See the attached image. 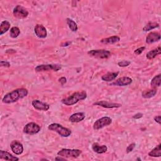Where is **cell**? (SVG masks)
<instances>
[{"label":"cell","instance_id":"6da1fadb","mask_svg":"<svg viewBox=\"0 0 161 161\" xmlns=\"http://www.w3.org/2000/svg\"><path fill=\"white\" fill-rule=\"evenodd\" d=\"M28 93V91L25 88L17 89L5 94L2 99V101L5 104L13 103L26 97Z\"/></svg>","mask_w":161,"mask_h":161},{"label":"cell","instance_id":"7a4b0ae2","mask_svg":"<svg viewBox=\"0 0 161 161\" xmlns=\"http://www.w3.org/2000/svg\"><path fill=\"white\" fill-rule=\"evenodd\" d=\"M87 98V93L85 91L76 92L69 96V97L62 100V103L66 106H72L79 102L84 100Z\"/></svg>","mask_w":161,"mask_h":161},{"label":"cell","instance_id":"3957f363","mask_svg":"<svg viewBox=\"0 0 161 161\" xmlns=\"http://www.w3.org/2000/svg\"><path fill=\"white\" fill-rule=\"evenodd\" d=\"M48 129L58 133L62 137H68L72 134L71 130L69 128L64 127L58 123H52L49 125L48 126Z\"/></svg>","mask_w":161,"mask_h":161},{"label":"cell","instance_id":"277c9868","mask_svg":"<svg viewBox=\"0 0 161 161\" xmlns=\"http://www.w3.org/2000/svg\"><path fill=\"white\" fill-rule=\"evenodd\" d=\"M81 153V151L79 149H62L57 152V155L64 158H77Z\"/></svg>","mask_w":161,"mask_h":161},{"label":"cell","instance_id":"5b68a950","mask_svg":"<svg viewBox=\"0 0 161 161\" xmlns=\"http://www.w3.org/2000/svg\"><path fill=\"white\" fill-rule=\"evenodd\" d=\"M41 130V127L38 124L30 122L27 123L23 128V133L28 135H35Z\"/></svg>","mask_w":161,"mask_h":161},{"label":"cell","instance_id":"8992f818","mask_svg":"<svg viewBox=\"0 0 161 161\" xmlns=\"http://www.w3.org/2000/svg\"><path fill=\"white\" fill-rule=\"evenodd\" d=\"M88 55L97 59H108L111 56V52L106 50H91L88 52Z\"/></svg>","mask_w":161,"mask_h":161},{"label":"cell","instance_id":"52a82bcc","mask_svg":"<svg viewBox=\"0 0 161 161\" xmlns=\"http://www.w3.org/2000/svg\"><path fill=\"white\" fill-rule=\"evenodd\" d=\"M61 69V66L59 64H42V65L37 66L35 70L37 72H43V71H58Z\"/></svg>","mask_w":161,"mask_h":161},{"label":"cell","instance_id":"ba28073f","mask_svg":"<svg viewBox=\"0 0 161 161\" xmlns=\"http://www.w3.org/2000/svg\"><path fill=\"white\" fill-rule=\"evenodd\" d=\"M112 122V120L111 118L108 117H105L100 119H98L96 120L94 125H93V128L95 130H98L103 128L105 126L109 125Z\"/></svg>","mask_w":161,"mask_h":161},{"label":"cell","instance_id":"9c48e42d","mask_svg":"<svg viewBox=\"0 0 161 161\" xmlns=\"http://www.w3.org/2000/svg\"><path fill=\"white\" fill-rule=\"evenodd\" d=\"M13 14L14 17L16 18L19 19H23L28 17V12L23 6L20 5H17L13 9Z\"/></svg>","mask_w":161,"mask_h":161},{"label":"cell","instance_id":"30bf717a","mask_svg":"<svg viewBox=\"0 0 161 161\" xmlns=\"http://www.w3.org/2000/svg\"><path fill=\"white\" fill-rule=\"evenodd\" d=\"M11 151L16 155H20L23 152V145L17 140H13L10 143Z\"/></svg>","mask_w":161,"mask_h":161},{"label":"cell","instance_id":"8fae6325","mask_svg":"<svg viewBox=\"0 0 161 161\" xmlns=\"http://www.w3.org/2000/svg\"><path fill=\"white\" fill-rule=\"evenodd\" d=\"M132 79L128 77H122L118 79L115 82L112 83L110 85L118 86H126L132 83Z\"/></svg>","mask_w":161,"mask_h":161},{"label":"cell","instance_id":"7c38bea8","mask_svg":"<svg viewBox=\"0 0 161 161\" xmlns=\"http://www.w3.org/2000/svg\"><path fill=\"white\" fill-rule=\"evenodd\" d=\"M31 105L35 109L40 111H46L47 110H49L50 108V106L49 105L43 103L38 100H34V101H32Z\"/></svg>","mask_w":161,"mask_h":161},{"label":"cell","instance_id":"4fadbf2b","mask_svg":"<svg viewBox=\"0 0 161 161\" xmlns=\"http://www.w3.org/2000/svg\"><path fill=\"white\" fill-rule=\"evenodd\" d=\"M34 31L35 35L40 39H45L47 37V30L42 25L37 24L34 28Z\"/></svg>","mask_w":161,"mask_h":161},{"label":"cell","instance_id":"5bb4252c","mask_svg":"<svg viewBox=\"0 0 161 161\" xmlns=\"http://www.w3.org/2000/svg\"><path fill=\"white\" fill-rule=\"evenodd\" d=\"M93 105L100 106L106 108H117L122 106L121 104L115 103H109L105 101H99L93 103Z\"/></svg>","mask_w":161,"mask_h":161},{"label":"cell","instance_id":"9a60e30c","mask_svg":"<svg viewBox=\"0 0 161 161\" xmlns=\"http://www.w3.org/2000/svg\"><path fill=\"white\" fill-rule=\"evenodd\" d=\"M160 40V35L158 32L152 31L148 34L146 38V42L149 44L155 43Z\"/></svg>","mask_w":161,"mask_h":161},{"label":"cell","instance_id":"2e32d148","mask_svg":"<svg viewBox=\"0 0 161 161\" xmlns=\"http://www.w3.org/2000/svg\"><path fill=\"white\" fill-rule=\"evenodd\" d=\"M85 118V115L83 113H76L72 114L69 118V121L72 123H78L83 121Z\"/></svg>","mask_w":161,"mask_h":161},{"label":"cell","instance_id":"e0dca14e","mask_svg":"<svg viewBox=\"0 0 161 161\" xmlns=\"http://www.w3.org/2000/svg\"><path fill=\"white\" fill-rule=\"evenodd\" d=\"M0 158L5 160H10V161H18L19 159L17 157L12 155L8 152L4 151H0Z\"/></svg>","mask_w":161,"mask_h":161},{"label":"cell","instance_id":"ac0fdd59","mask_svg":"<svg viewBox=\"0 0 161 161\" xmlns=\"http://www.w3.org/2000/svg\"><path fill=\"white\" fill-rule=\"evenodd\" d=\"M119 72H108L101 77V79L104 81L106 82H111L112 80H114L116 79V77L118 76Z\"/></svg>","mask_w":161,"mask_h":161},{"label":"cell","instance_id":"d6986e66","mask_svg":"<svg viewBox=\"0 0 161 161\" xmlns=\"http://www.w3.org/2000/svg\"><path fill=\"white\" fill-rule=\"evenodd\" d=\"M92 149L96 153L103 154L107 151L108 148L106 146H100V145H98V143H94L92 146Z\"/></svg>","mask_w":161,"mask_h":161},{"label":"cell","instance_id":"ffe728a7","mask_svg":"<svg viewBox=\"0 0 161 161\" xmlns=\"http://www.w3.org/2000/svg\"><path fill=\"white\" fill-rule=\"evenodd\" d=\"M120 40V38L119 37L112 36V37L101 40V42L104 44H114V43L118 42Z\"/></svg>","mask_w":161,"mask_h":161},{"label":"cell","instance_id":"44dd1931","mask_svg":"<svg viewBox=\"0 0 161 161\" xmlns=\"http://www.w3.org/2000/svg\"><path fill=\"white\" fill-rule=\"evenodd\" d=\"M161 54V49H160V47H157L156 49L149 51L147 54V59L149 60H151L154 59L155 57H156L157 56L160 55Z\"/></svg>","mask_w":161,"mask_h":161},{"label":"cell","instance_id":"7402d4cb","mask_svg":"<svg viewBox=\"0 0 161 161\" xmlns=\"http://www.w3.org/2000/svg\"><path fill=\"white\" fill-rule=\"evenodd\" d=\"M157 94V89H149L146 90L142 92V96L143 98H151L154 97V96Z\"/></svg>","mask_w":161,"mask_h":161},{"label":"cell","instance_id":"603a6c76","mask_svg":"<svg viewBox=\"0 0 161 161\" xmlns=\"http://www.w3.org/2000/svg\"><path fill=\"white\" fill-rule=\"evenodd\" d=\"M149 155L153 157H159L161 156V144H159L156 147L149 152Z\"/></svg>","mask_w":161,"mask_h":161},{"label":"cell","instance_id":"cb8c5ba5","mask_svg":"<svg viewBox=\"0 0 161 161\" xmlns=\"http://www.w3.org/2000/svg\"><path fill=\"white\" fill-rule=\"evenodd\" d=\"M10 23L8 21H3L2 22L1 25H0V35H2L5 33L9 30L10 28Z\"/></svg>","mask_w":161,"mask_h":161},{"label":"cell","instance_id":"d4e9b609","mask_svg":"<svg viewBox=\"0 0 161 161\" xmlns=\"http://www.w3.org/2000/svg\"><path fill=\"white\" fill-rule=\"evenodd\" d=\"M161 84V75L159 74L157 76H155L151 80V86L154 88H156L157 87H159Z\"/></svg>","mask_w":161,"mask_h":161},{"label":"cell","instance_id":"484cf974","mask_svg":"<svg viewBox=\"0 0 161 161\" xmlns=\"http://www.w3.org/2000/svg\"><path fill=\"white\" fill-rule=\"evenodd\" d=\"M20 34V30L17 27H13L10 29V37L13 39H15L19 37V35Z\"/></svg>","mask_w":161,"mask_h":161},{"label":"cell","instance_id":"4316f807","mask_svg":"<svg viewBox=\"0 0 161 161\" xmlns=\"http://www.w3.org/2000/svg\"><path fill=\"white\" fill-rule=\"evenodd\" d=\"M158 27H159V24L158 23L149 22L143 28V30L144 31H150L151 30L155 29Z\"/></svg>","mask_w":161,"mask_h":161},{"label":"cell","instance_id":"83f0119b","mask_svg":"<svg viewBox=\"0 0 161 161\" xmlns=\"http://www.w3.org/2000/svg\"><path fill=\"white\" fill-rule=\"evenodd\" d=\"M66 22H67V24H68L69 28L71 29V31H76L78 30L77 25L74 21H73L72 20H71L70 19H67Z\"/></svg>","mask_w":161,"mask_h":161},{"label":"cell","instance_id":"f1b7e54d","mask_svg":"<svg viewBox=\"0 0 161 161\" xmlns=\"http://www.w3.org/2000/svg\"><path fill=\"white\" fill-rule=\"evenodd\" d=\"M130 64V62L128 61V60H122V61H120L118 63V65L120 67H122V68L127 67V66H129Z\"/></svg>","mask_w":161,"mask_h":161},{"label":"cell","instance_id":"f546056e","mask_svg":"<svg viewBox=\"0 0 161 161\" xmlns=\"http://www.w3.org/2000/svg\"><path fill=\"white\" fill-rule=\"evenodd\" d=\"M135 147V143H132L130 144L129 146H128L126 147V153L128 154V153H130V152H132L133 150L134 149Z\"/></svg>","mask_w":161,"mask_h":161},{"label":"cell","instance_id":"4dcf8cb0","mask_svg":"<svg viewBox=\"0 0 161 161\" xmlns=\"http://www.w3.org/2000/svg\"><path fill=\"white\" fill-rule=\"evenodd\" d=\"M145 49H146V47H140V48H138L137 49H136L135 51H134V53L137 55H140L144 51Z\"/></svg>","mask_w":161,"mask_h":161},{"label":"cell","instance_id":"1f68e13d","mask_svg":"<svg viewBox=\"0 0 161 161\" xmlns=\"http://www.w3.org/2000/svg\"><path fill=\"white\" fill-rule=\"evenodd\" d=\"M0 64H1L2 67H5V68H9L10 67V64L8 62H6V61H3L2 60L1 62H0Z\"/></svg>","mask_w":161,"mask_h":161},{"label":"cell","instance_id":"d6a6232c","mask_svg":"<svg viewBox=\"0 0 161 161\" xmlns=\"http://www.w3.org/2000/svg\"><path fill=\"white\" fill-rule=\"evenodd\" d=\"M142 117H143V114H140V113H138V114H137L136 115L133 116V118H134V119H139V118H142Z\"/></svg>","mask_w":161,"mask_h":161},{"label":"cell","instance_id":"836d02e7","mask_svg":"<svg viewBox=\"0 0 161 161\" xmlns=\"http://www.w3.org/2000/svg\"><path fill=\"white\" fill-rule=\"evenodd\" d=\"M59 82H60L62 85H64V83H66V78L64 77H61L60 79H59Z\"/></svg>","mask_w":161,"mask_h":161},{"label":"cell","instance_id":"e575fe53","mask_svg":"<svg viewBox=\"0 0 161 161\" xmlns=\"http://www.w3.org/2000/svg\"><path fill=\"white\" fill-rule=\"evenodd\" d=\"M154 120L158 123L159 124H160L161 123V122H160V116H156L154 117Z\"/></svg>","mask_w":161,"mask_h":161},{"label":"cell","instance_id":"d590c367","mask_svg":"<svg viewBox=\"0 0 161 161\" xmlns=\"http://www.w3.org/2000/svg\"><path fill=\"white\" fill-rule=\"evenodd\" d=\"M55 160H66V158H64V157L62 158L61 156H59V157H56V158L55 159Z\"/></svg>","mask_w":161,"mask_h":161}]
</instances>
